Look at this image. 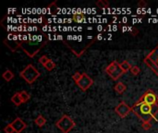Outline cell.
<instances>
[{"label":"cell","mask_w":158,"mask_h":133,"mask_svg":"<svg viewBox=\"0 0 158 133\" xmlns=\"http://www.w3.org/2000/svg\"><path fill=\"white\" fill-rule=\"evenodd\" d=\"M131 112L134 113L140 120L143 122L145 121H151L153 118L152 113H153V106H150L145 103H135L134 106L131 107Z\"/></svg>","instance_id":"6da1fadb"},{"label":"cell","mask_w":158,"mask_h":133,"mask_svg":"<svg viewBox=\"0 0 158 133\" xmlns=\"http://www.w3.org/2000/svg\"><path fill=\"white\" fill-rule=\"evenodd\" d=\"M40 76V71L37 70V69L32 64L27 65L25 69L19 72V77L22 78L28 84H32Z\"/></svg>","instance_id":"7a4b0ae2"},{"label":"cell","mask_w":158,"mask_h":133,"mask_svg":"<svg viewBox=\"0 0 158 133\" xmlns=\"http://www.w3.org/2000/svg\"><path fill=\"white\" fill-rule=\"evenodd\" d=\"M57 129H59L63 133H69L75 126L76 123L74 120L68 115H63L56 123Z\"/></svg>","instance_id":"3957f363"},{"label":"cell","mask_w":158,"mask_h":133,"mask_svg":"<svg viewBox=\"0 0 158 133\" xmlns=\"http://www.w3.org/2000/svg\"><path fill=\"white\" fill-rule=\"evenodd\" d=\"M143 62L158 76V44L146 56Z\"/></svg>","instance_id":"277c9868"},{"label":"cell","mask_w":158,"mask_h":133,"mask_svg":"<svg viewBox=\"0 0 158 133\" xmlns=\"http://www.w3.org/2000/svg\"><path fill=\"white\" fill-rule=\"evenodd\" d=\"M137 103H145L150 106H154L156 104H158V96L156 93H154L153 90L149 89L147 90L137 101Z\"/></svg>","instance_id":"5b68a950"},{"label":"cell","mask_w":158,"mask_h":133,"mask_svg":"<svg viewBox=\"0 0 158 133\" xmlns=\"http://www.w3.org/2000/svg\"><path fill=\"white\" fill-rule=\"evenodd\" d=\"M94 84V80L89 77L86 73H82L81 79L77 82V85L82 92H86Z\"/></svg>","instance_id":"8992f818"},{"label":"cell","mask_w":158,"mask_h":133,"mask_svg":"<svg viewBox=\"0 0 158 133\" xmlns=\"http://www.w3.org/2000/svg\"><path fill=\"white\" fill-rule=\"evenodd\" d=\"M115 112L121 118H125L131 112V107H130L125 102H120L115 108Z\"/></svg>","instance_id":"52a82bcc"},{"label":"cell","mask_w":158,"mask_h":133,"mask_svg":"<svg viewBox=\"0 0 158 133\" xmlns=\"http://www.w3.org/2000/svg\"><path fill=\"white\" fill-rule=\"evenodd\" d=\"M11 124H12V126H13L16 133H21L27 128V124L20 118H16L11 122Z\"/></svg>","instance_id":"ba28073f"},{"label":"cell","mask_w":158,"mask_h":133,"mask_svg":"<svg viewBox=\"0 0 158 133\" xmlns=\"http://www.w3.org/2000/svg\"><path fill=\"white\" fill-rule=\"evenodd\" d=\"M4 44L12 51L15 52L19 47H20V43L19 41H9L7 39L4 40Z\"/></svg>","instance_id":"9c48e42d"},{"label":"cell","mask_w":158,"mask_h":133,"mask_svg":"<svg viewBox=\"0 0 158 133\" xmlns=\"http://www.w3.org/2000/svg\"><path fill=\"white\" fill-rule=\"evenodd\" d=\"M118 67H119V63H118V61L114 60V61H112V62L105 69V71H106L108 75H111L113 72H115V71L118 69Z\"/></svg>","instance_id":"30bf717a"},{"label":"cell","mask_w":158,"mask_h":133,"mask_svg":"<svg viewBox=\"0 0 158 133\" xmlns=\"http://www.w3.org/2000/svg\"><path fill=\"white\" fill-rule=\"evenodd\" d=\"M10 100H11V102H12L15 106H19L20 105L23 104V102H22V100H21V96H20L19 92L15 93V94L11 96Z\"/></svg>","instance_id":"8fae6325"},{"label":"cell","mask_w":158,"mask_h":133,"mask_svg":"<svg viewBox=\"0 0 158 133\" xmlns=\"http://www.w3.org/2000/svg\"><path fill=\"white\" fill-rule=\"evenodd\" d=\"M72 20H74L77 23H84L86 21V17L83 14H73Z\"/></svg>","instance_id":"7c38bea8"},{"label":"cell","mask_w":158,"mask_h":133,"mask_svg":"<svg viewBox=\"0 0 158 133\" xmlns=\"http://www.w3.org/2000/svg\"><path fill=\"white\" fill-rule=\"evenodd\" d=\"M2 77H3V79L6 81H12L13 79H14V77H15V75H14V73L10 70V69H6L3 74H2Z\"/></svg>","instance_id":"4fadbf2b"},{"label":"cell","mask_w":158,"mask_h":133,"mask_svg":"<svg viewBox=\"0 0 158 133\" xmlns=\"http://www.w3.org/2000/svg\"><path fill=\"white\" fill-rule=\"evenodd\" d=\"M34 123L35 125H37L39 128H42L43 126H44L46 124V119L44 118V117L43 115H39L35 119H34Z\"/></svg>","instance_id":"5bb4252c"},{"label":"cell","mask_w":158,"mask_h":133,"mask_svg":"<svg viewBox=\"0 0 158 133\" xmlns=\"http://www.w3.org/2000/svg\"><path fill=\"white\" fill-rule=\"evenodd\" d=\"M114 89H115V91H116L118 94H123V93L126 91V89H127V86H126V85H125L123 82L119 81V82H118V83L116 84V86L114 87Z\"/></svg>","instance_id":"9a60e30c"},{"label":"cell","mask_w":158,"mask_h":133,"mask_svg":"<svg viewBox=\"0 0 158 133\" xmlns=\"http://www.w3.org/2000/svg\"><path fill=\"white\" fill-rule=\"evenodd\" d=\"M124 73H125V72L120 69V67H118V69L115 72H113L111 75H109V76H110L114 81H117V80H118Z\"/></svg>","instance_id":"2e32d148"},{"label":"cell","mask_w":158,"mask_h":133,"mask_svg":"<svg viewBox=\"0 0 158 133\" xmlns=\"http://www.w3.org/2000/svg\"><path fill=\"white\" fill-rule=\"evenodd\" d=\"M119 67H120V69L125 72V73H127L128 71H130L131 70V65L129 63V61H127V60H124V61H122L120 64H119Z\"/></svg>","instance_id":"e0dca14e"},{"label":"cell","mask_w":158,"mask_h":133,"mask_svg":"<svg viewBox=\"0 0 158 133\" xmlns=\"http://www.w3.org/2000/svg\"><path fill=\"white\" fill-rule=\"evenodd\" d=\"M95 4H96L97 7H99V8H101V9L106 8V7L109 6V2L106 1V0H98V1L95 2Z\"/></svg>","instance_id":"ac0fdd59"},{"label":"cell","mask_w":158,"mask_h":133,"mask_svg":"<svg viewBox=\"0 0 158 133\" xmlns=\"http://www.w3.org/2000/svg\"><path fill=\"white\" fill-rule=\"evenodd\" d=\"M19 94H20L21 100H22L23 104H24V103H27V102L31 99V95H30L26 91H21V92H19Z\"/></svg>","instance_id":"d6986e66"},{"label":"cell","mask_w":158,"mask_h":133,"mask_svg":"<svg viewBox=\"0 0 158 133\" xmlns=\"http://www.w3.org/2000/svg\"><path fill=\"white\" fill-rule=\"evenodd\" d=\"M44 68H45L48 71H51V70H53V69L56 68V63H55L53 60L50 59V60L48 61V63L44 66Z\"/></svg>","instance_id":"ffe728a7"},{"label":"cell","mask_w":158,"mask_h":133,"mask_svg":"<svg viewBox=\"0 0 158 133\" xmlns=\"http://www.w3.org/2000/svg\"><path fill=\"white\" fill-rule=\"evenodd\" d=\"M130 71H131V73L132 75L137 76V75H139V74L141 73V69H140L138 66H132Z\"/></svg>","instance_id":"44dd1931"},{"label":"cell","mask_w":158,"mask_h":133,"mask_svg":"<svg viewBox=\"0 0 158 133\" xmlns=\"http://www.w3.org/2000/svg\"><path fill=\"white\" fill-rule=\"evenodd\" d=\"M3 131H4V132L5 133H16L15 132V130H14V128H13V126H12V124H11V123L7 124V125L3 129Z\"/></svg>","instance_id":"7402d4cb"},{"label":"cell","mask_w":158,"mask_h":133,"mask_svg":"<svg viewBox=\"0 0 158 133\" xmlns=\"http://www.w3.org/2000/svg\"><path fill=\"white\" fill-rule=\"evenodd\" d=\"M81 77H82V73H81V72H79V71H77V72H75L73 75H72V80L77 83L81 79Z\"/></svg>","instance_id":"603a6c76"},{"label":"cell","mask_w":158,"mask_h":133,"mask_svg":"<svg viewBox=\"0 0 158 133\" xmlns=\"http://www.w3.org/2000/svg\"><path fill=\"white\" fill-rule=\"evenodd\" d=\"M142 127H143V129L144 131H149V130L152 129L153 125H152L151 121H145V122H143Z\"/></svg>","instance_id":"cb8c5ba5"},{"label":"cell","mask_w":158,"mask_h":133,"mask_svg":"<svg viewBox=\"0 0 158 133\" xmlns=\"http://www.w3.org/2000/svg\"><path fill=\"white\" fill-rule=\"evenodd\" d=\"M49 60H50V59H49L46 56H42L39 58V62H40L44 67L48 63V61H49Z\"/></svg>","instance_id":"d4e9b609"},{"label":"cell","mask_w":158,"mask_h":133,"mask_svg":"<svg viewBox=\"0 0 158 133\" xmlns=\"http://www.w3.org/2000/svg\"><path fill=\"white\" fill-rule=\"evenodd\" d=\"M129 31H131V33H132L134 36H136V35L139 33V30H138L137 28H135V27H129Z\"/></svg>","instance_id":"484cf974"},{"label":"cell","mask_w":158,"mask_h":133,"mask_svg":"<svg viewBox=\"0 0 158 133\" xmlns=\"http://www.w3.org/2000/svg\"><path fill=\"white\" fill-rule=\"evenodd\" d=\"M138 6H139L140 8H144V7L147 6V3H146L144 0H141V1H139V3H138Z\"/></svg>","instance_id":"4316f807"},{"label":"cell","mask_w":158,"mask_h":133,"mask_svg":"<svg viewBox=\"0 0 158 133\" xmlns=\"http://www.w3.org/2000/svg\"><path fill=\"white\" fill-rule=\"evenodd\" d=\"M96 39H97V40H101V39H103V35H102V34H98Z\"/></svg>","instance_id":"83f0119b"}]
</instances>
